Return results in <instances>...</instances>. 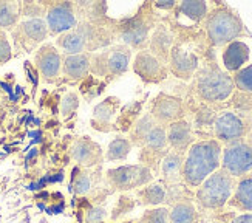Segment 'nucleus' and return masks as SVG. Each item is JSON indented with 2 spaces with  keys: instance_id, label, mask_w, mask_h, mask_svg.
<instances>
[{
  "instance_id": "46",
  "label": "nucleus",
  "mask_w": 252,
  "mask_h": 223,
  "mask_svg": "<svg viewBox=\"0 0 252 223\" xmlns=\"http://www.w3.org/2000/svg\"><path fill=\"white\" fill-rule=\"evenodd\" d=\"M37 208H39L40 211H45V208H47V206L43 205V203H37Z\"/></svg>"
},
{
  "instance_id": "13",
  "label": "nucleus",
  "mask_w": 252,
  "mask_h": 223,
  "mask_svg": "<svg viewBox=\"0 0 252 223\" xmlns=\"http://www.w3.org/2000/svg\"><path fill=\"white\" fill-rule=\"evenodd\" d=\"M48 36V27L42 19H30L25 22H20L13 31L14 43L17 48H24L30 51L36 48L40 42H43Z\"/></svg>"
},
{
  "instance_id": "17",
  "label": "nucleus",
  "mask_w": 252,
  "mask_h": 223,
  "mask_svg": "<svg viewBox=\"0 0 252 223\" xmlns=\"http://www.w3.org/2000/svg\"><path fill=\"white\" fill-rule=\"evenodd\" d=\"M175 33L164 24H159L155 27L153 30L152 36L149 39V51L158 58L162 64L167 65V61H169V54H170V50L175 43Z\"/></svg>"
},
{
  "instance_id": "18",
  "label": "nucleus",
  "mask_w": 252,
  "mask_h": 223,
  "mask_svg": "<svg viewBox=\"0 0 252 223\" xmlns=\"http://www.w3.org/2000/svg\"><path fill=\"white\" fill-rule=\"evenodd\" d=\"M34 62H36L37 70L48 81L56 79V77L59 76V73H61V69H62L61 54L58 53V50L54 48L53 45H50V43H45V45H42L36 51Z\"/></svg>"
},
{
  "instance_id": "30",
  "label": "nucleus",
  "mask_w": 252,
  "mask_h": 223,
  "mask_svg": "<svg viewBox=\"0 0 252 223\" xmlns=\"http://www.w3.org/2000/svg\"><path fill=\"white\" fill-rule=\"evenodd\" d=\"M20 6L14 2H0V28L11 30L17 25Z\"/></svg>"
},
{
  "instance_id": "10",
  "label": "nucleus",
  "mask_w": 252,
  "mask_h": 223,
  "mask_svg": "<svg viewBox=\"0 0 252 223\" xmlns=\"http://www.w3.org/2000/svg\"><path fill=\"white\" fill-rule=\"evenodd\" d=\"M131 50L127 45H115L94 53L90 61V70L96 76H119L127 72Z\"/></svg>"
},
{
  "instance_id": "9",
  "label": "nucleus",
  "mask_w": 252,
  "mask_h": 223,
  "mask_svg": "<svg viewBox=\"0 0 252 223\" xmlns=\"http://www.w3.org/2000/svg\"><path fill=\"white\" fill-rule=\"evenodd\" d=\"M221 169L234 178H242L252 172V133L223 148Z\"/></svg>"
},
{
  "instance_id": "37",
  "label": "nucleus",
  "mask_w": 252,
  "mask_h": 223,
  "mask_svg": "<svg viewBox=\"0 0 252 223\" xmlns=\"http://www.w3.org/2000/svg\"><path fill=\"white\" fill-rule=\"evenodd\" d=\"M78 106H79L78 95H76V93H67V95H65V98L62 99V106H61L62 115L63 116H70L73 112L78 109Z\"/></svg>"
},
{
  "instance_id": "32",
  "label": "nucleus",
  "mask_w": 252,
  "mask_h": 223,
  "mask_svg": "<svg viewBox=\"0 0 252 223\" xmlns=\"http://www.w3.org/2000/svg\"><path fill=\"white\" fill-rule=\"evenodd\" d=\"M215 118H217V113L215 110L211 109L207 104H203L198 110H196L195 113V127L196 130H203V129H212L214 132V122H215Z\"/></svg>"
},
{
  "instance_id": "25",
  "label": "nucleus",
  "mask_w": 252,
  "mask_h": 223,
  "mask_svg": "<svg viewBox=\"0 0 252 223\" xmlns=\"http://www.w3.org/2000/svg\"><path fill=\"white\" fill-rule=\"evenodd\" d=\"M138 198H139V203L144 205V206H158L162 205L166 202V185L162 182H157V183H150L147 186H144L142 189L136 192Z\"/></svg>"
},
{
  "instance_id": "44",
  "label": "nucleus",
  "mask_w": 252,
  "mask_h": 223,
  "mask_svg": "<svg viewBox=\"0 0 252 223\" xmlns=\"http://www.w3.org/2000/svg\"><path fill=\"white\" fill-rule=\"evenodd\" d=\"M37 153H39V150H37V149H32V150H30V153L27 155L25 161L28 163V161H31L32 158H36V157H37Z\"/></svg>"
},
{
  "instance_id": "14",
  "label": "nucleus",
  "mask_w": 252,
  "mask_h": 223,
  "mask_svg": "<svg viewBox=\"0 0 252 223\" xmlns=\"http://www.w3.org/2000/svg\"><path fill=\"white\" fill-rule=\"evenodd\" d=\"M133 72L147 84H159L167 77V65L155 58L149 50H141L133 61Z\"/></svg>"
},
{
  "instance_id": "35",
  "label": "nucleus",
  "mask_w": 252,
  "mask_h": 223,
  "mask_svg": "<svg viewBox=\"0 0 252 223\" xmlns=\"http://www.w3.org/2000/svg\"><path fill=\"white\" fill-rule=\"evenodd\" d=\"M138 223H170L167 208H153L146 211Z\"/></svg>"
},
{
  "instance_id": "20",
  "label": "nucleus",
  "mask_w": 252,
  "mask_h": 223,
  "mask_svg": "<svg viewBox=\"0 0 252 223\" xmlns=\"http://www.w3.org/2000/svg\"><path fill=\"white\" fill-rule=\"evenodd\" d=\"M71 157L78 161L79 164L84 166H94L99 164L102 158V150L97 146L96 143H93L89 137H85L82 140H76L71 146Z\"/></svg>"
},
{
  "instance_id": "2",
  "label": "nucleus",
  "mask_w": 252,
  "mask_h": 223,
  "mask_svg": "<svg viewBox=\"0 0 252 223\" xmlns=\"http://www.w3.org/2000/svg\"><path fill=\"white\" fill-rule=\"evenodd\" d=\"M234 81L215 62H206L193 76V90L204 104H220L234 93Z\"/></svg>"
},
{
  "instance_id": "47",
  "label": "nucleus",
  "mask_w": 252,
  "mask_h": 223,
  "mask_svg": "<svg viewBox=\"0 0 252 223\" xmlns=\"http://www.w3.org/2000/svg\"><path fill=\"white\" fill-rule=\"evenodd\" d=\"M34 124H36V126H39V124H40V119H37V118H36V119H34Z\"/></svg>"
},
{
  "instance_id": "40",
  "label": "nucleus",
  "mask_w": 252,
  "mask_h": 223,
  "mask_svg": "<svg viewBox=\"0 0 252 223\" xmlns=\"http://www.w3.org/2000/svg\"><path fill=\"white\" fill-rule=\"evenodd\" d=\"M177 6V2L175 0H159V2L153 3V8H158V9H173Z\"/></svg>"
},
{
  "instance_id": "24",
  "label": "nucleus",
  "mask_w": 252,
  "mask_h": 223,
  "mask_svg": "<svg viewBox=\"0 0 252 223\" xmlns=\"http://www.w3.org/2000/svg\"><path fill=\"white\" fill-rule=\"evenodd\" d=\"M63 74L70 79H82L90 72V56L87 53L65 56L62 62Z\"/></svg>"
},
{
  "instance_id": "48",
  "label": "nucleus",
  "mask_w": 252,
  "mask_h": 223,
  "mask_svg": "<svg viewBox=\"0 0 252 223\" xmlns=\"http://www.w3.org/2000/svg\"><path fill=\"white\" fill-rule=\"evenodd\" d=\"M128 223H130V222H128Z\"/></svg>"
},
{
  "instance_id": "11",
  "label": "nucleus",
  "mask_w": 252,
  "mask_h": 223,
  "mask_svg": "<svg viewBox=\"0 0 252 223\" xmlns=\"http://www.w3.org/2000/svg\"><path fill=\"white\" fill-rule=\"evenodd\" d=\"M107 183L118 191H130V189L142 187L152 183L153 174L150 167L144 164H130V166H119L108 169Z\"/></svg>"
},
{
  "instance_id": "34",
  "label": "nucleus",
  "mask_w": 252,
  "mask_h": 223,
  "mask_svg": "<svg viewBox=\"0 0 252 223\" xmlns=\"http://www.w3.org/2000/svg\"><path fill=\"white\" fill-rule=\"evenodd\" d=\"M94 174L92 172H82L79 171L78 177L74 178V182L70 183L73 186V192H76L78 195H85L89 194L92 189H93V185H94Z\"/></svg>"
},
{
  "instance_id": "45",
  "label": "nucleus",
  "mask_w": 252,
  "mask_h": 223,
  "mask_svg": "<svg viewBox=\"0 0 252 223\" xmlns=\"http://www.w3.org/2000/svg\"><path fill=\"white\" fill-rule=\"evenodd\" d=\"M28 137H31V138H42V132L40 130H32V132L28 133Z\"/></svg>"
},
{
  "instance_id": "3",
  "label": "nucleus",
  "mask_w": 252,
  "mask_h": 223,
  "mask_svg": "<svg viewBox=\"0 0 252 223\" xmlns=\"http://www.w3.org/2000/svg\"><path fill=\"white\" fill-rule=\"evenodd\" d=\"M204 36L211 47H221L234 42L243 35V24L240 17L226 5L215 6L203 20Z\"/></svg>"
},
{
  "instance_id": "1",
  "label": "nucleus",
  "mask_w": 252,
  "mask_h": 223,
  "mask_svg": "<svg viewBox=\"0 0 252 223\" xmlns=\"http://www.w3.org/2000/svg\"><path fill=\"white\" fill-rule=\"evenodd\" d=\"M223 144L215 138L193 143L183 163V183L198 187L207 177L221 167Z\"/></svg>"
},
{
  "instance_id": "28",
  "label": "nucleus",
  "mask_w": 252,
  "mask_h": 223,
  "mask_svg": "<svg viewBox=\"0 0 252 223\" xmlns=\"http://www.w3.org/2000/svg\"><path fill=\"white\" fill-rule=\"evenodd\" d=\"M167 130L164 126L157 124L153 127L149 135L144 140V144H142V149L146 150H152V152H161V153H167Z\"/></svg>"
},
{
  "instance_id": "43",
  "label": "nucleus",
  "mask_w": 252,
  "mask_h": 223,
  "mask_svg": "<svg viewBox=\"0 0 252 223\" xmlns=\"http://www.w3.org/2000/svg\"><path fill=\"white\" fill-rule=\"evenodd\" d=\"M47 180H48V183H61L63 180V172L54 174V175H47Z\"/></svg>"
},
{
  "instance_id": "4",
  "label": "nucleus",
  "mask_w": 252,
  "mask_h": 223,
  "mask_svg": "<svg viewBox=\"0 0 252 223\" xmlns=\"http://www.w3.org/2000/svg\"><path fill=\"white\" fill-rule=\"evenodd\" d=\"M200 37L203 36L186 35L183 37L175 39V43L169 54L167 70L173 76H177L178 79L190 81L195 73L198 72L201 62V43L198 40Z\"/></svg>"
},
{
  "instance_id": "42",
  "label": "nucleus",
  "mask_w": 252,
  "mask_h": 223,
  "mask_svg": "<svg viewBox=\"0 0 252 223\" xmlns=\"http://www.w3.org/2000/svg\"><path fill=\"white\" fill-rule=\"evenodd\" d=\"M231 223H252V214H242V216H237Z\"/></svg>"
},
{
  "instance_id": "7",
  "label": "nucleus",
  "mask_w": 252,
  "mask_h": 223,
  "mask_svg": "<svg viewBox=\"0 0 252 223\" xmlns=\"http://www.w3.org/2000/svg\"><path fill=\"white\" fill-rule=\"evenodd\" d=\"M152 8V3H144L136 16L121 22V25H119V36L124 39L127 45L139 50H144V47L149 45V35L157 27L155 13H153Z\"/></svg>"
},
{
  "instance_id": "27",
  "label": "nucleus",
  "mask_w": 252,
  "mask_h": 223,
  "mask_svg": "<svg viewBox=\"0 0 252 223\" xmlns=\"http://www.w3.org/2000/svg\"><path fill=\"white\" fill-rule=\"evenodd\" d=\"M119 106V101L116 98H108L104 103L97 104L93 110V127L101 129V126H105L104 130H108L107 126H110V119L115 115V112Z\"/></svg>"
},
{
  "instance_id": "39",
  "label": "nucleus",
  "mask_w": 252,
  "mask_h": 223,
  "mask_svg": "<svg viewBox=\"0 0 252 223\" xmlns=\"http://www.w3.org/2000/svg\"><path fill=\"white\" fill-rule=\"evenodd\" d=\"M11 59V47L3 30H0V64H5Z\"/></svg>"
},
{
  "instance_id": "33",
  "label": "nucleus",
  "mask_w": 252,
  "mask_h": 223,
  "mask_svg": "<svg viewBox=\"0 0 252 223\" xmlns=\"http://www.w3.org/2000/svg\"><path fill=\"white\" fill-rule=\"evenodd\" d=\"M234 85L238 88V92L252 93V64L248 67H243L232 76Z\"/></svg>"
},
{
  "instance_id": "19",
  "label": "nucleus",
  "mask_w": 252,
  "mask_h": 223,
  "mask_svg": "<svg viewBox=\"0 0 252 223\" xmlns=\"http://www.w3.org/2000/svg\"><path fill=\"white\" fill-rule=\"evenodd\" d=\"M166 130H167V144L175 152L186 153V150H189V148L195 143L193 130L188 119L172 122L170 126H167Z\"/></svg>"
},
{
  "instance_id": "38",
  "label": "nucleus",
  "mask_w": 252,
  "mask_h": 223,
  "mask_svg": "<svg viewBox=\"0 0 252 223\" xmlns=\"http://www.w3.org/2000/svg\"><path fill=\"white\" fill-rule=\"evenodd\" d=\"M105 217H107V209H104L101 206H94V208L89 209L85 222L87 223H101Z\"/></svg>"
},
{
  "instance_id": "21",
  "label": "nucleus",
  "mask_w": 252,
  "mask_h": 223,
  "mask_svg": "<svg viewBox=\"0 0 252 223\" xmlns=\"http://www.w3.org/2000/svg\"><path fill=\"white\" fill-rule=\"evenodd\" d=\"M183 163L184 153L175 150L167 152V155L161 161V182L166 186L183 183Z\"/></svg>"
},
{
  "instance_id": "36",
  "label": "nucleus",
  "mask_w": 252,
  "mask_h": 223,
  "mask_svg": "<svg viewBox=\"0 0 252 223\" xmlns=\"http://www.w3.org/2000/svg\"><path fill=\"white\" fill-rule=\"evenodd\" d=\"M133 208H135V202H133V200H131L130 197H121V198H119L118 205H116V208H115V211H113L112 219L116 220L119 217H123V216L128 214Z\"/></svg>"
},
{
  "instance_id": "23",
  "label": "nucleus",
  "mask_w": 252,
  "mask_h": 223,
  "mask_svg": "<svg viewBox=\"0 0 252 223\" xmlns=\"http://www.w3.org/2000/svg\"><path fill=\"white\" fill-rule=\"evenodd\" d=\"M227 203L235 209L252 213V172L237 182L235 191Z\"/></svg>"
},
{
  "instance_id": "22",
  "label": "nucleus",
  "mask_w": 252,
  "mask_h": 223,
  "mask_svg": "<svg viewBox=\"0 0 252 223\" xmlns=\"http://www.w3.org/2000/svg\"><path fill=\"white\" fill-rule=\"evenodd\" d=\"M249 59V47L242 40H234L227 43L223 51V65L226 72L237 73L243 69Z\"/></svg>"
},
{
  "instance_id": "26",
  "label": "nucleus",
  "mask_w": 252,
  "mask_h": 223,
  "mask_svg": "<svg viewBox=\"0 0 252 223\" xmlns=\"http://www.w3.org/2000/svg\"><path fill=\"white\" fill-rule=\"evenodd\" d=\"M170 223H201V214L192 202H180L169 211Z\"/></svg>"
},
{
  "instance_id": "31",
  "label": "nucleus",
  "mask_w": 252,
  "mask_h": 223,
  "mask_svg": "<svg viewBox=\"0 0 252 223\" xmlns=\"http://www.w3.org/2000/svg\"><path fill=\"white\" fill-rule=\"evenodd\" d=\"M131 150V143L127 138L123 137H116L110 144H108L107 149V160L108 161H115V160H126L127 155Z\"/></svg>"
},
{
  "instance_id": "16",
  "label": "nucleus",
  "mask_w": 252,
  "mask_h": 223,
  "mask_svg": "<svg viewBox=\"0 0 252 223\" xmlns=\"http://www.w3.org/2000/svg\"><path fill=\"white\" fill-rule=\"evenodd\" d=\"M175 9V22L180 25L186 19V30H192L196 25H200L209 13V6L203 0H184L181 3H177Z\"/></svg>"
},
{
  "instance_id": "5",
  "label": "nucleus",
  "mask_w": 252,
  "mask_h": 223,
  "mask_svg": "<svg viewBox=\"0 0 252 223\" xmlns=\"http://www.w3.org/2000/svg\"><path fill=\"white\" fill-rule=\"evenodd\" d=\"M237 186V178L229 175L224 169H218L196 187L195 200L203 209H221L231 200Z\"/></svg>"
},
{
  "instance_id": "41",
  "label": "nucleus",
  "mask_w": 252,
  "mask_h": 223,
  "mask_svg": "<svg viewBox=\"0 0 252 223\" xmlns=\"http://www.w3.org/2000/svg\"><path fill=\"white\" fill-rule=\"evenodd\" d=\"M63 202H61L59 205H54L51 208H45V213L47 214H62L63 213Z\"/></svg>"
},
{
  "instance_id": "6",
  "label": "nucleus",
  "mask_w": 252,
  "mask_h": 223,
  "mask_svg": "<svg viewBox=\"0 0 252 223\" xmlns=\"http://www.w3.org/2000/svg\"><path fill=\"white\" fill-rule=\"evenodd\" d=\"M112 40L110 31L102 27H96L89 22H82L81 25L74 27L71 31L63 33L58 39V47H61L67 56L82 54V51H94L107 45Z\"/></svg>"
},
{
  "instance_id": "12",
  "label": "nucleus",
  "mask_w": 252,
  "mask_h": 223,
  "mask_svg": "<svg viewBox=\"0 0 252 223\" xmlns=\"http://www.w3.org/2000/svg\"><path fill=\"white\" fill-rule=\"evenodd\" d=\"M150 116L157 121V124L166 127L170 126L172 122L184 119L186 106L181 98L172 96L167 93H159L152 103Z\"/></svg>"
},
{
  "instance_id": "29",
  "label": "nucleus",
  "mask_w": 252,
  "mask_h": 223,
  "mask_svg": "<svg viewBox=\"0 0 252 223\" xmlns=\"http://www.w3.org/2000/svg\"><path fill=\"white\" fill-rule=\"evenodd\" d=\"M155 126H157V121L150 116V113L139 118L130 129V143H131V146L135 144V146L142 148L146 137L149 135V132Z\"/></svg>"
},
{
  "instance_id": "15",
  "label": "nucleus",
  "mask_w": 252,
  "mask_h": 223,
  "mask_svg": "<svg viewBox=\"0 0 252 223\" xmlns=\"http://www.w3.org/2000/svg\"><path fill=\"white\" fill-rule=\"evenodd\" d=\"M47 27L51 35L68 33L76 27L74 9L70 2L53 3L47 11Z\"/></svg>"
},
{
  "instance_id": "8",
  "label": "nucleus",
  "mask_w": 252,
  "mask_h": 223,
  "mask_svg": "<svg viewBox=\"0 0 252 223\" xmlns=\"http://www.w3.org/2000/svg\"><path fill=\"white\" fill-rule=\"evenodd\" d=\"M252 118L249 113L242 112L224 110L220 115H217L214 122V137L221 144H231L243 140L251 133Z\"/></svg>"
}]
</instances>
